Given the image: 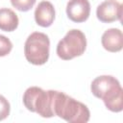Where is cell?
<instances>
[{
	"label": "cell",
	"instance_id": "cell-1",
	"mask_svg": "<svg viewBox=\"0 0 123 123\" xmlns=\"http://www.w3.org/2000/svg\"><path fill=\"white\" fill-rule=\"evenodd\" d=\"M92 94L103 100L106 108L113 112L123 110V89L119 81L110 75H103L95 78L91 85Z\"/></svg>",
	"mask_w": 123,
	"mask_h": 123
},
{
	"label": "cell",
	"instance_id": "cell-2",
	"mask_svg": "<svg viewBox=\"0 0 123 123\" xmlns=\"http://www.w3.org/2000/svg\"><path fill=\"white\" fill-rule=\"evenodd\" d=\"M54 113L55 116H59L69 123H86L90 117L89 110L85 104L57 90L55 93Z\"/></svg>",
	"mask_w": 123,
	"mask_h": 123
},
{
	"label": "cell",
	"instance_id": "cell-3",
	"mask_svg": "<svg viewBox=\"0 0 123 123\" xmlns=\"http://www.w3.org/2000/svg\"><path fill=\"white\" fill-rule=\"evenodd\" d=\"M55 93L56 90L45 91L38 86H30L23 94V104L28 111L37 112L41 117L50 118L55 116Z\"/></svg>",
	"mask_w": 123,
	"mask_h": 123
},
{
	"label": "cell",
	"instance_id": "cell-4",
	"mask_svg": "<svg viewBox=\"0 0 123 123\" xmlns=\"http://www.w3.org/2000/svg\"><path fill=\"white\" fill-rule=\"evenodd\" d=\"M50 40L47 35L40 32L32 33L26 39L24 55L26 60L35 65H42L49 59Z\"/></svg>",
	"mask_w": 123,
	"mask_h": 123
},
{
	"label": "cell",
	"instance_id": "cell-5",
	"mask_svg": "<svg viewBox=\"0 0 123 123\" xmlns=\"http://www.w3.org/2000/svg\"><path fill=\"white\" fill-rule=\"evenodd\" d=\"M86 48V38L85 34L78 29H72L59 41L57 45V55L62 60L69 61L82 56Z\"/></svg>",
	"mask_w": 123,
	"mask_h": 123
},
{
	"label": "cell",
	"instance_id": "cell-6",
	"mask_svg": "<svg viewBox=\"0 0 123 123\" xmlns=\"http://www.w3.org/2000/svg\"><path fill=\"white\" fill-rule=\"evenodd\" d=\"M96 16L103 23L121 20L122 4L116 0H105L96 9Z\"/></svg>",
	"mask_w": 123,
	"mask_h": 123
},
{
	"label": "cell",
	"instance_id": "cell-7",
	"mask_svg": "<svg viewBox=\"0 0 123 123\" xmlns=\"http://www.w3.org/2000/svg\"><path fill=\"white\" fill-rule=\"evenodd\" d=\"M90 13V4L88 0H69L66 5L67 17L76 23L87 20Z\"/></svg>",
	"mask_w": 123,
	"mask_h": 123
},
{
	"label": "cell",
	"instance_id": "cell-8",
	"mask_svg": "<svg viewBox=\"0 0 123 123\" xmlns=\"http://www.w3.org/2000/svg\"><path fill=\"white\" fill-rule=\"evenodd\" d=\"M55 8L49 1H41L35 11V20L41 27H49L55 19Z\"/></svg>",
	"mask_w": 123,
	"mask_h": 123
},
{
	"label": "cell",
	"instance_id": "cell-9",
	"mask_svg": "<svg viewBox=\"0 0 123 123\" xmlns=\"http://www.w3.org/2000/svg\"><path fill=\"white\" fill-rule=\"evenodd\" d=\"M102 46L109 52H119L123 47V35L119 29L111 28L102 36Z\"/></svg>",
	"mask_w": 123,
	"mask_h": 123
},
{
	"label": "cell",
	"instance_id": "cell-10",
	"mask_svg": "<svg viewBox=\"0 0 123 123\" xmlns=\"http://www.w3.org/2000/svg\"><path fill=\"white\" fill-rule=\"evenodd\" d=\"M17 14L9 8L0 9V30L5 32H12L18 26Z\"/></svg>",
	"mask_w": 123,
	"mask_h": 123
},
{
	"label": "cell",
	"instance_id": "cell-11",
	"mask_svg": "<svg viewBox=\"0 0 123 123\" xmlns=\"http://www.w3.org/2000/svg\"><path fill=\"white\" fill-rule=\"evenodd\" d=\"M37 0H11L12 5L20 12H28L30 11Z\"/></svg>",
	"mask_w": 123,
	"mask_h": 123
},
{
	"label": "cell",
	"instance_id": "cell-12",
	"mask_svg": "<svg viewBox=\"0 0 123 123\" xmlns=\"http://www.w3.org/2000/svg\"><path fill=\"white\" fill-rule=\"evenodd\" d=\"M12 49V41L5 36L0 35V57H5L10 54Z\"/></svg>",
	"mask_w": 123,
	"mask_h": 123
},
{
	"label": "cell",
	"instance_id": "cell-13",
	"mask_svg": "<svg viewBox=\"0 0 123 123\" xmlns=\"http://www.w3.org/2000/svg\"><path fill=\"white\" fill-rule=\"evenodd\" d=\"M11 111V106L9 101L2 95H0V121L6 119Z\"/></svg>",
	"mask_w": 123,
	"mask_h": 123
}]
</instances>
